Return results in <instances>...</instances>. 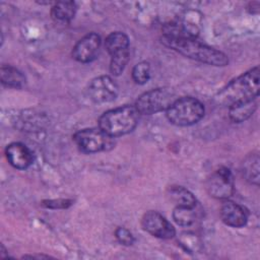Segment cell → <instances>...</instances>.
I'll return each instance as SVG.
<instances>
[{
  "label": "cell",
  "mask_w": 260,
  "mask_h": 260,
  "mask_svg": "<svg viewBox=\"0 0 260 260\" xmlns=\"http://www.w3.org/2000/svg\"><path fill=\"white\" fill-rule=\"evenodd\" d=\"M105 47L108 53L113 56L117 53L129 50V39L122 31H114L106 38Z\"/></svg>",
  "instance_id": "e0dca14e"
},
{
  "label": "cell",
  "mask_w": 260,
  "mask_h": 260,
  "mask_svg": "<svg viewBox=\"0 0 260 260\" xmlns=\"http://www.w3.org/2000/svg\"><path fill=\"white\" fill-rule=\"evenodd\" d=\"M206 189L210 196L225 200L234 192V179L230 169L220 167L215 170L206 182Z\"/></svg>",
  "instance_id": "52a82bcc"
},
{
  "label": "cell",
  "mask_w": 260,
  "mask_h": 260,
  "mask_svg": "<svg viewBox=\"0 0 260 260\" xmlns=\"http://www.w3.org/2000/svg\"><path fill=\"white\" fill-rule=\"evenodd\" d=\"M132 78L137 84H144L150 78V65L148 62L142 61L137 63L132 69Z\"/></svg>",
  "instance_id": "44dd1931"
},
{
  "label": "cell",
  "mask_w": 260,
  "mask_h": 260,
  "mask_svg": "<svg viewBox=\"0 0 260 260\" xmlns=\"http://www.w3.org/2000/svg\"><path fill=\"white\" fill-rule=\"evenodd\" d=\"M138 118L139 112L135 106L125 105L105 112L99 119V127L114 138L133 131Z\"/></svg>",
  "instance_id": "3957f363"
},
{
  "label": "cell",
  "mask_w": 260,
  "mask_h": 260,
  "mask_svg": "<svg viewBox=\"0 0 260 260\" xmlns=\"http://www.w3.org/2000/svg\"><path fill=\"white\" fill-rule=\"evenodd\" d=\"M87 92L93 102L103 104L116 100L119 93V88L112 77L102 75L90 80L87 87Z\"/></svg>",
  "instance_id": "ba28073f"
},
{
  "label": "cell",
  "mask_w": 260,
  "mask_h": 260,
  "mask_svg": "<svg viewBox=\"0 0 260 260\" xmlns=\"http://www.w3.org/2000/svg\"><path fill=\"white\" fill-rule=\"evenodd\" d=\"M76 12V5L73 1H58L51 8V16L62 22L70 21Z\"/></svg>",
  "instance_id": "2e32d148"
},
{
  "label": "cell",
  "mask_w": 260,
  "mask_h": 260,
  "mask_svg": "<svg viewBox=\"0 0 260 260\" xmlns=\"http://www.w3.org/2000/svg\"><path fill=\"white\" fill-rule=\"evenodd\" d=\"M0 78L3 85L12 88H21L25 83L24 75L16 68L10 65H2L0 69Z\"/></svg>",
  "instance_id": "9a60e30c"
},
{
  "label": "cell",
  "mask_w": 260,
  "mask_h": 260,
  "mask_svg": "<svg viewBox=\"0 0 260 260\" xmlns=\"http://www.w3.org/2000/svg\"><path fill=\"white\" fill-rule=\"evenodd\" d=\"M73 139L79 149L85 153H94L106 150L113 145V137L99 128H86L77 131Z\"/></svg>",
  "instance_id": "8992f818"
},
{
  "label": "cell",
  "mask_w": 260,
  "mask_h": 260,
  "mask_svg": "<svg viewBox=\"0 0 260 260\" xmlns=\"http://www.w3.org/2000/svg\"><path fill=\"white\" fill-rule=\"evenodd\" d=\"M197 217L196 206H176L173 211V218L176 223L182 226H189L193 224Z\"/></svg>",
  "instance_id": "d6986e66"
},
{
  "label": "cell",
  "mask_w": 260,
  "mask_h": 260,
  "mask_svg": "<svg viewBox=\"0 0 260 260\" xmlns=\"http://www.w3.org/2000/svg\"><path fill=\"white\" fill-rule=\"evenodd\" d=\"M141 225L144 231L159 239H172L176 235L173 224L157 211H147L141 218Z\"/></svg>",
  "instance_id": "9c48e42d"
},
{
  "label": "cell",
  "mask_w": 260,
  "mask_h": 260,
  "mask_svg": "<svg viewBox=\"0 0 260 260\" xmlns=\"http://www.w3.org/2000/svg\"><path fill=\"white\" fill-rule=\"evenodd\" d=\"M169 195L176 203V206L194 207L197 205L195 196L182 186H171L169 188Z\"/></svg>",
  "instance_id": "ac0fdd59"
},
{
  "label": "cell",
  "mask_w": 260,
  "mask_h": 260,
  "mask_svg": "<svg viewBox=\"0 0 260 260\" xmlns=\"http://www.w3.org/2000/svg\"><path fill=\"white\" fill-rule=\"evenodd\" d=\"M168 120L177 126H191L204 116V106L192 96L177 99L166 111Z\"/></svg>",
  "instance_id": "277c9868"
},
{
  "label": "cell",
  "mask_w": 260,
  "mask_h": 260,
  "mask_svg": "<svg viewBox=\"0 0 260 260\" xmlns=\"http://www.w3.org/2000/svg\"><path fill=\"white\" fill-rule=\"evenodd\" d=\"M161 43L187 58L208 65L225 66L229 63V58L224 53L201 44L195 39H176L162 36Z\"/></svg>",
  "instance_id": "7a4b0ae2"
},
{
  "label": "cell",
  "mask_w": 260,
  "mask_h": 260,
  "mask_svg": "<svg viewBox=\"0 0 260 260\" xmlns=\"http://www.w3.org/2000/svg\"><path fill=\"white\" fill-rule=\"evenodd\" d=\"M72 200L70 199H50V200H44L42 202V205L47 208L51 209H65L68 208L72 204Z\"/></svg>",
  "instance_id": "cb8c5ba5"
},
{
  "label": "cell",
  "mask_w": 260,
  "mask_h": 260,
  "mask_svg": "<svg viewBox=\"0 0 260 260\" xmlns=\"http://www.w3.org/2000/svg\"><path fill=\"white\" fill-rule=\"evenodd\" d=\"M101 38L95 32H90L80 39L72 50V57L80 63H89L99 55Z\"/></svg>",
  "instance_id": "30bf717a"
},
{
  "label": "cell",
  "mask_w": 260,
  "mask_h": 260,
  "mask_svg": "<svg viewBox=\"0 0 260 260\" xmlns=\"http://www.w3.org/2000/svg\"><path fill=\"white\" fill-rule=\"evenodd\" d=\"M257 108L256 100L234 104L229 107V116L234 123H242L249 119Z\"/></svg>",
  "instance_id": "5bb4252c"
},
{
  "label": "cell",
  "mask_w": 260,
  "mask_h": 260,
  "mask_svg": "<svg viewBox=\"0 0 260 260\" xmlns=\"http://www.w3.org/2000/svg\"><path fill=\"white\" fill-rule=\"evenodd\" d=\"M219 213L221 220L232 228H242L248 221L247 210L243 206L228 199L222 202Z\"/></svg>",
  "instance_id": "8fae6325"
},
{
  "label": "cell",
  "mask_w": 260,
  "mask_h": 260,
  "mask_svg": "<svg viewBox=\"0 0 260 260\" xmlns=\"http://www.w3.org/2000/svg\"><path fill=\"white\" fill-rule=\"evenodd\" d=\"M176 100V94L172 89L158 87L139 95L135 103V108L139 114L152 115L167 111Z\"/></svg>",
  "instance_id": "5b68a950"
},
{
  "label": "cell",
  "mask_w": 260,
  "mask_h": 260,
  "mask_svg": "<svg viewBox=\"0 0 260 260\" xmlns=\"http://www.w3.org/2000/svg\"><path fill=\"white\" fill-rule=\"evenodd\" d=\"M259 162L260 157L258 152H253L251 154H248L241 165V171L245 180L256 186L259 185L260 180Z\"/></svg>",
  "instance_id": "4fadbf2b"
},
{
  "label": "cell",
  "mask_w": 260,
  "mask_h": 260,
  "mask_svg": "<svg viewBox=\"0 0 260 260\" xmlns=\"http://www.w3.org/2000/svg\"><path fill=\"white\" fill-rule=\"evenodd\" d=\"M259 67H253L230 81L215 95V102L223 106L256 100L259 94Z\"/></svg>",
  "instance_id": "6da1fadb"
},
{
  "label": "cell",
  "mask_w": 260,
  "mask_h": 260,
  "mask_svg": "<svg viewBox=\"0 0 260 260\" xmlns=\"http://www.w3.org/2000/svg\"><path fill=\"white\" fill-rule=\"evenodd\" d=\"M5 154L8 162L15 169H27L34 160L29 148L21 142H12L5 148Z\"/></svg>",
  "instance_id": "7c38bea8"
},
{
  "label": "cell",
  "mask_w": 260,
  "mask_h": 260,
  "mask_svg": "<svg viewBox=\"0 0 260 260\" xmlns=\"http://www.w3.org/2000/svg\"><path fill=\"white\" fill-rule=\"evenodd\" d=\"M128 61H129V50H126L111 56V62H110L111 73L115 76L120 75L124 71Z\"/></svg>",
  "instance_id": "ffe728a7"
},
{
  "label": "cell",
  "mask_w": 260,
  "mask_h": 260,
  "mask_svg": "<svg viewBox=\"0 0 260 260\" xmlns=\"http://www.w3.org/2000/svg\"><path fill=\"white\" fill-rule=\"evenodd\" d=\"M115 237L117 241L124 246H131L134 243V237L132 233L126 228H117V230L115 231Z\"/></svg>",
  "instance_id": "603a6c76"
},
{
  "label": "cell",
  "mask_w": 260,
  "mask_h": 260,
  "mask_svg": "<svg viewBox=\"0 0 260 260\" xmlns=\"http://www.w3.org/2000/svg\"><path fill=\"white\" fill-rule=\"evenodd\" d=\"M178 242L180 243V245L188 252L193 253V252H197L201 249V241L200 239L192 234V233H184L181 234Z\"/></svg>",
  "instance_id": "7402d4cb"
}]
</instances>
